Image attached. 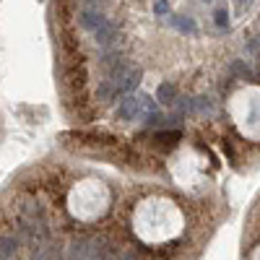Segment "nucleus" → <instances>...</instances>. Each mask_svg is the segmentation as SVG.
<instances>
[{"mask_svg": "<svg viewBox=\"0 0 260 260\" xmlns=\"http://www.w3.org/2000/svg\"><path fill=\"white\" fill-rule=\"evenodd\" d=\"M112 84L117 86V94H120V91H122V94H125V91H133V88L141 84V68L128 65L125 71H122V76L117 78V81H112Z\"/></svg>", "mask_w": 260, "mask_h": 260, "instance_id": "obj_1", "label": "nucleus"}, {"mask_svg": "<svg viewBox=\"0 0 260 260\" xmlns=\"http://www.w3.org/2000/svg\"><path fill=\"white\" fill-rule=\"evenodd\" d=\"M78 24H81L86 31H91V34H96L99 29H104L109 21L101 16V13H96V10H84L81 16H78Z\"/></svg>", "mask_w": 260, "mask_h": 260, "instance_id": "obj_2", "label": "nucleus"}, {"mask_svg": "<svg viewBox=\"0 0 260 260\" xmlns=\"http://www.w3.org/2000/svg\"><path fill=\"white\" fill-rule=\"evenodd\" d=\"M21 237L18 234H0V260H10L18 250Z\"/></svg>", "mask_w": 260, "mask_h": 260, "instance_id": "obj_3", "label": "nucleus"}, {"mask_svg": "<svg viewBox=\"0 0 260 260\" xmlns=\"http://www.w3.org/2000/svg\"><path fill=\"white\" fill-rule=\"evenodd\" d=\"M141 115V104H138V96H128V99H122V104L117 109V117L120 120H135Z\"/></svg>", "mask_w": 260, "mask_h": 260, "instance_id": "obj_4", "label": "nucleus"}, {"mask_svg": "<svg viewBox=\"0 0 260 260\" xmlns=\"http://www.w3.org/2000/svg\"><path fill=\"white\" fill-rule=\"evenodd\" d=\"M94 39L101 44V47H109V44H115V42H117V29L112 26V24H107L104 29H99V31L94 34Z\"/></svg>", "mask_w": 260, "mask_h": 260, "instance_id": "obj_5", "label": "nucleus"}, {"mask_svg": "<svg viewBox=\"0 0 260 260\" xmlns=\"http://www.w3.org/2000/svg\"><path fill=\"white\" fill-rule=\"evenodd\" d=\"M156 99L164 101V104L174 101V99H177V86H174V84H169V81L159 84V88H156Z\"/></svg>", "mask_w": 260, "mask_h": 260, "instance_id": "obj_6", "label": "nucleus"}, {"mask_svg": "<svg viewBox=\"0 0 260 260\" xmlns=\"http://www.w3.org/2000/svg\"><path fill=\"white\" fill-rule=\"evenodd\" d=\"M115 94H117V86L112 84L109 78H107V81H101V84H99V88H96V96H99V101H109V99L115 96Z\"/></svg>", "mask_w": 260, "mask_h": 260, "instance_id": "obj_7", "label": "nucleus"}, {"mask_svg": "<svg viewBox=\"0 0 260 260\" xmlns=\"http://www.w3.org/2000/svg\"><path fill=\"white\" fill-rule=\"evenodd\" d=\"M232 73H237L240 78H253V68L247 63H242V60H234L232 63Z\"/></svg>", "mask_w": 260, "mask_h": 260, "instance_id": "obj_8", "label": "nucleus"}, {"mask_svg": "<svg viewBox=\"0 0 260 260\" xmlns=\"http://www.w3.org/2000/svg\"><path fill=\"white\" fill-rule=\"evenodd\" d=\"M172 21H174V26H177L179 31H185V34H193V31H195L193 18H187V16H182V18H179V16H174Z\"/></svg>", "mask_w": 260, "mask_h": 260, "instance_id": "obj_9", "label": "nucleus"}, {"mask_svg": "<svg viewBox=\"0 0 260 260\" xmlns=\"http://www.w3.org/2000/svg\"><path fill=\"white\" fill-rule=\"evenodd\" d=\"M193 107H195L198 112H211V101H208L206 96H195V99H193Z\"/></svg>", "mask_w": 260, "mask_h": 260, "instance_id": "obj_10", "label": "nucleus"}, {"mask_svg": "<svg viewBox=\"0 0 260 260\" xmlns=\"http://www.w3.org/2000/svg\"><path fill=\"white\" fill-rule=\"evenodd\" d=\"M213 21H216L219 29H227V26H229V13L221 8V10H216V18H213Z\"/></svg>", "mask_w": 260, "mask_h": 260, "instance_id": "obj_11", "label": "nucleus"}, {"mask_svg": "<svg viewBox=\"0 0 260 260\" xmlns=\"http://www.w3.org/2000/svg\"><path fill=\"white\" fill-rule=\"evenodd\" d=\"M247 52L255 55V58H260V37H253L250 42H247Z\"/></svg>", "mask_w": 260, "mask_h": 260, "instance_id": "obj_12", "label": "nucleus"}, {"mask_svg": "<svg viewBox=\"0 0 260 260\" xmlns=\"http://www.w3.org/2000/svg\"><path fill=\"white\" fill-rule=\"evenodd\" d=\"M179 138V130H172V133H159V141H164V143H174Z\"/></svg>", "mask_w": 260, "mask_h": 260, "instance_id": "obj_13", "label": "nucleus"}, {"mask_svg": "<svg viewBox=\"0 0 260 260\" xmlns=\"http://www.w3.org/2000/svg\"><path fill=\"white\" fill-rule=\"evenodd\" d=\"M154 13H169V3H167V0H156V3H154Z\"/></svg>", "mask_w": 260, "mask_h": 260, "instance_id": "obj_14", "label": "nucleus"}, {"mask_svg": "<svg viewBox=\"0 0 260 260\" xmlns=\"http://www.w3.org/2000/svg\"><path fill=\"white\" fill-rule=\"evenodd\" d=\"M253 3H255V0H237V8H240V10H247Z\"/></svg>", "mask_w": 260, "mask_h": 260, "instance_id": "obj_15", "label": "nucleus"}, {"mask_svg": "<svg viewBox=\"0 0 260 260\" xmlns=\"http://www.w3.org/2000/svg\"><path fill=\"white\" fill-rule=\"evenodd\" d=\"M203 3H211V0H203Z\"/></svg>", "mask_w": 260, "mask_h": 260, "instance_id": "obj_16", "label": "nucleus"}]
</instances>
